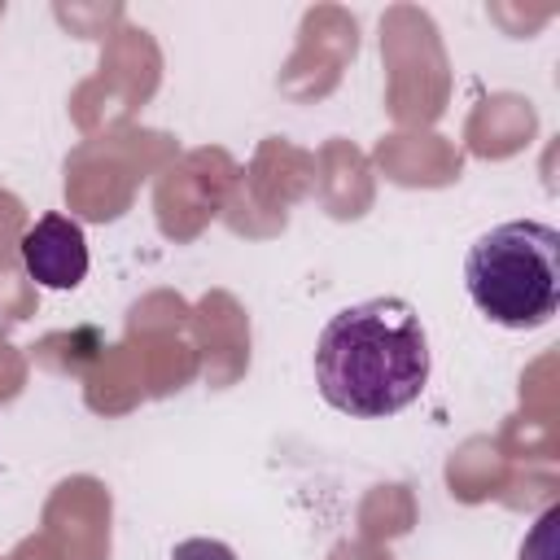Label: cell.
<instances>
[{
    "mask_svg": "<svg viewBox=\"0 0 560 560\" xmlns=\"http://www.w3.org/2000/svg\"><path fill=\"white\" fill-rule=\"evenodd\" d=\"M429 332L402 298H368L337 311L315 341V385L324 402L354 420L411 407L429 385Z\"/></svg>",
    "mask_w": 560,
    "mask_h": 560,
    "instance_id": "cell-1",
    "label": "cell"
},
{
    "mask_svg": "<svg viewBox=\"0 0 560 560\" xmlns=\"http://www.w3.org/2000/svg\"><path fill=\"white\" fill-rule=\"evenodd\" d=\"M472 306L499 328H542L560 306V232L538 219H512L481 232L464 258Z\"/></svg>",
    "mask_w": 560,
    "mask_h": 560,
    "instance_id": "cell-2",
    "label": "cell"
},
{
    "mask_svg": "<svg viewBox=\"0 0 560 560\" xmlns=\"http://www.w3.org/2000/svg\"><path fill=\"white\" fill-rule=\"evenodd\" d=\"M22 267L44 289H74L88 276V236L66 214H44L22 236Z\"/></svg>",
    "mask_w": 560,
    "mask_h": 560,
    "instance_id": "cell-3",
    "label": "cell"
},
{
    "mask_svg": "<svg viewBox=\"0 0 560 560\" xmlns=\"http://www.w3.org/2000/svg\"><path fill=\"white\" fill-rule=\"evenodd\" d=\"M171 560H236V551L219 538H184V542H175Z\"/></svg>",
    "mask_w": 560,
    "mask_h": 560,
    "instance_id": "cell-4",
    "label": "cell"
},
{
    "mask_svg": "<svg viewBox=\"0 0 560 560\" xmlns=\"http://www.w3.org/2000/svg\"><path fill=\"white\" fill-rule=\"evenodd\" d=\"M556 521H560V508H547L542 521H538V529H534V538L525 542L521 560H551V556H556V551H551V529H556Z\"/></svg>",
    "mask_w": 560,
    "mask_h": 560,
    "instance_id": "cell-5",
    "label": "cell"
}]
</instances>
